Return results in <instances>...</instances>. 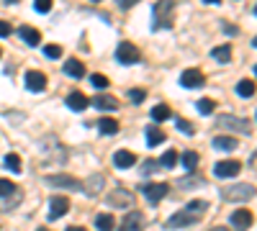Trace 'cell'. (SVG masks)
Masks as SVG:
<instances>
[{"instance_id": "2", "label": "cell", "mask_w": 257, "mask_h": 231, "mask_svg": "<svg viewBox=\"0 0 257 231\" xmlns=\"http://www.w3.org/2000/svg\"><path fill=\"white\" fill-rule=\"evenodd\" d=\"M21 200H24V193H21V187L11 180H3L0 177V211L8 213L13 211L16 205H21Z\"/></svg>"}, {"instance_id": "12", "label": "cell", "mask_w": 257, "mask_h": 231, "mask_svg": "<svg viewBox=\"0 0 257 231\" xmlns=\"http://www.w3.org/2000/svg\"><path fill=\"white\" fill-rule=\"evenodd\" d=\"M70 211V200H67V195H54L52 200H49V218L54 221V218H62L64 213Z\"/></svg>"}, {"instance_id": "48", "label": "cell", "mask_w": 257, "mask_h": 231, "mask_svg": "<svg viewBox=\"0 0 257 231\" xmlns=\"http://www.w3.org/2000/svg\"><path fill=\"white\" fill-rule=\"evenodd\" d=\"M6 3H18V0H6Z\"/></svg>"}, {"instance_id": "42", "label": "cell", "mask_w": 257, "mask_h": 231, "mask_svg": "<svg viewBox=\"0 0 257 231\" xmlns=\"http://www.w3.org/2000/svg\"><path fill=\"white\" fill-rule=\"evenodd\" d=\"M224 31H226L229 36H239V29H234V26H229V24L224 26Z\"/></svg>"}, {"instance_id": "27", "label": "cell", "mask_w": 257, "mask_h": 231, "mask_svg": "<svg viewBox=\"0 0 257 231\" xmlns=\"http://www.w3.org/2000/svg\"><path fill=\"white\" fill-rule=\"evenodd\" d=\"M95 226L100 231H113V216L111 213H98L95 216Z\"/></svg>"}, {"instance_id": "36", "label": "cell", "mask_w": 257, "mask_h": 231, "mask_svg": "<svg viewBox=\"0 0 257 231\" xmlns=\"http://www.w3.org/2000/svg\"><path fill=\"white\" fill-rule=\"evenodd\" d=\"M90 85L103 90V88H108V77H105V75H93V77H90Z\"/></svg>"}, {"instance_id": "44", "label": "cell", "mask_w": 257, "mask_h": 231, "mask_svg": "<svg viewBox=\"0 0 257 231\" xmlns=\"http://www.w3.org/2000/svg\"><path fill=\"white\" fill-rule=\"evenodd\" d=\"M211 231H229V228H224V226H213Z\"/></svg>"}, {"instance_id": "38", "label": "cell", "mask_w": 257, "mask_h": 231, "mask_svg": "<svg viewBox=\"0 0 257 231\" xmlns=\"http://www.w3.org/2000/svg\"><path fill=\"white\" fill-rule=\"evenodd\" d=\"M34 8L39 13H49L52 11V0H34Z\"/></svg>"}, {"instance_id": "47", "label": "cell", "mask_w": 257, "mask_h": 231, "mask_svg": "<svg viewBox=\"0 0 257 231\" xmlns=\"http://www.w3.org/2000/svg\"><path fill=\"white\" fill-rule=\"evenodd\" d=\"M36 231H49V228H47V226H41V228H36Z\"/></svg>"}, {"instance_id": "21", "label": "cell", "mask_w": 257, "mask_h": 231, "mask_svg": "<svg viewBox=\"0 0 257 231\" xmlns=\"http://www.w3.org/2000/svg\"><path fill=\"white\" fill-rule=\"evenodd\" d=\"M98 129H100L105 136H116V134H118V121L111 118V116H103V118L98 121Z\"/></svg>"}, {"instance_id": "20", "label": "cell", "mask_w": 257, "mask_h": 231, "mask_svg": "<svg viewBox=\"0 0 257 231\" xmlns=\"http://www.w3.org/2000/svg\"><path fill=\"white\" fill-rule=\"evenodd\" d=\"M64 75L80 80V77H85V65L80 59H67V62H64Z\"/></svg>"}, {"instance_id": "51", "label": "cell", "mask_w": 257, "mask_h": 231, "mask_svg": "<svg viewBox=\"0 0 257 231\" xmlns=\"http://www.w3.org/2000/svg\"><path fill=\"white\" fill-rule=\"evenodd\" d=\"M93 3H100V0H93Z\"/></svg>"}, {"instance_id": "31", "label": "cell", "mask_w": 257, "mask_h": 231, "mask_svg": "<svg viewBox=\"0 0 257 231\" xmlns=\"http://www.w3.org/2000/svg\"><path fill=\"white\" fill-rule=\"evenodd\" d=\"M175 126H178V131H183L185 136H193V134H196V126H193L190 121H185V118H175Z\"/></svg>"}, {"instance_id": "39", "label": "cell", "mask_w": 257, "mask_h": 231, "mask_svg": "<svg viewBox=\"0 0 257 231\" xmlns=\"http://www.w3.org/2000/svg\"><path fill=\"white\" fill-rule=\"evenodd\" d=\"M137 3H139V0H116V6H118L121 11H132Z\"/></svg>"}, {"instance_id": "7", "label": "cell", "mask_w": 257, "mask_h": 231, "mask_svg": "<svg viewBox=\"0 0 257 231\" xmlns=\"http://www.w3.org/2000/svg\"><path fill=\"white\" fill-rule=\"evenodd\" d=\"M142 193H144L147 203L157 205V203L170 193V185H167V182H152V185H144V187H142Z\"/></svg>"}, {"instance_id": "26", "label": "cell", "mask_w": 257, "mask_h": 231, "mask_svg": "<svg viewBox=\"0 0 257 231\" xmlns=\"http://www.w3.org/2000/svg\"><path fill=\"white\" fill-rule=\"evenodd\" d=\"M211 57L216 59V62H221V65H226V62L231 59V47H229V44H224V47H216V49L211 52Z\"/></svg>"}, {"instance_id": "22", "label": "cell", "mask_w": 257, "mask_h": 231, "mask_svg": "<svg viewBox=\"0 0 257 231\" xmlns=\"http://www.w3.org/2000/svg\"><path fill=\"white\" fill-rule=\"evenodd\" d=\"M18 34H21V39H24L29 47H36L39 41H41V34H39L34 26H21V29H18Z\"/></svg>"}, {"instance_id": "24", "label": "cell", "mask_w": 257, "mask_h": 231, "mask_svg": "<svg viewBox=\"0 0 257 231\" xmlns=\"http://www.w3.org/2000/svg\"><path fill=\"white\" fill-rule=\"evenodd\" d=\"M162 141H165V131L157 129V126H147V144L149 146H157Z\"/></svg>"}, {"instance_id": "37", "label": "cell", "mask_w": 257, "mask_h": 231, "mask_svg": "<svg viewBox=\"0 0 257 231\" xmlns=\"http://www.w3.org/2000/svg\"><path fill=\"white\" fill-rule=\"evenodd\" d=\"M144 98H147V93L142 88H134L132 93H128V100H132V103H144Z\"/></svg>"}, {"instance_id": "41", "label": "cell", "mask_w": 257, "mask_h": 231, "mask_svg": "<svg viewBox=\"0 0 257 231\" xmlns=\"http://www.w3.org/2000/svg\"><path fill=\"white\" fill-rule=\"evenodd\" d=\"M11 24H8V21H0V39H6V36H11Z\"/></svg>"}, {"instance_id": "5", "label": "cell", "mask_w": 257, "mask_h": 231, "mask_svg": "<svg viewBox=\"0 0 257 231\" xmlns=\"http://www.w3.org/2000/svg\"><path fill=\"white\" fill-rule=\"evenodd\" d=\"M216 126L224 131H239V134H252V126L242 116H216Z\"/></svg>"}, {"instance_id": "52", "label": "cell", "mask_w": 257, "mask_h": 231, "mask_svg": "<svg viewBox=\"0 0 257 231\" xmlns=\"http://www.w3.org/2000/svg\"><path fill=\"white\" fill-rule=\"evenodd\" d=\"M0 54H3V52H0Z\"/></svg>"}, {"instance_id": "15", "label": "cell", "mask_w": 257, "mask_h": 231, "mask_svg": "<svg viewBox=\"0 0 257 231\" xmlns=\"http://www.w3.org/2000/svg\"><path fill=\"white\" fill-rule=\"evenodd\" d=\"M90 106V98L88 95H85V93H80V90H72L70 95H67V108L70 111H85V108H88Z\"/></svg>"}, {"instance_id": "9", "label": "cell", "mask_w": 257, "mask_h": 231, "mask_svg": "<svg viewBox=\"0 0 257 231\" xmlns=\"http://www.w3.org/2000/svg\"><path fill=\"white\" fill-rule=\"evenodd\" d=\"M47 185L52 187H64V190H82V182L72 175H49L47 177Z\"/></svg>"}, {"instance_id": "50", "label": "cell", "mask_w": 257, "mask_h": 231, "mask_svg": "<svg viewBox=\"0 0 257 231\" xmlns=\"http://www.w3.org/2000/svg\"><path fill=\"white\" fill-rule=\"evenodd\" d=\"M254 75H257V65H254Z\"/></svg>"}, {"instance_id": "45", "label": "cell", "mask_w": 257, "mask_h": 231, "mask_svg": "<svg viewBox=\"0 0 257 231\" xmlns=\"http://www.w3.org/2000/svg\"><path fill=\"white\" fill-rule=\"evenodd\" d=\"M252 47H254V49H257V36H254V39H252Z\"/></svg>"}, {"instance_id": "30", "label": "cell", "mask_w": 257, "mask_h": 231, "mask_svg": "<svg viewBox=\"0 0 257 231\" xmlns=\"http://www.w3.org/2000/svg\"><path fill=\"white\" fill-rule=\"evenodd\" d=\"M213 111H216V103H213L211 98H201L198 100V113L201 116H211Z\"/></svg>"}, {"instance_id": "49", "label": "cell", "mask_w": 257, "mask_h": 231, "mask_svg": "<svg viewBox=\"0 0 257 231\" xmlns=\"http://www.w3.org/2000/svg\"><path fill=\"white\" fill-rule=\"evenodd\" d=\"M254 16H257V6H254Z\"/></svg>"}, {"instance_id": "29", "label": "cell", "mask_w": 257, "mask_h": 231, "mask_svg": "<svg viewBox=\"0 0 257 231\" xmlns=\"http://www.w3.org/2000/svg\"><path fill=\"white\" fill-rule=\"evenodd\" d=\"M167 118H173V113H170V108L165 106V103H160V106L152 108V121H167Z\"/></svg>"}, {"instance_id": "25", "label": "cell", "mask_w": 257, "mask_h": 231, "mask_svg": "<svg viewBox=\"0 0 257 231\" xmlns=\"http://www.w3.org/2000/svg\"><path fill=\"white\" fill-rule=\"evenodd\" d=\"M198 162H201L198 152H185V154H183V167H185L188 172H196V167H198Z\"/></svg>"}, {"instance_id": "34", "label": "cell", "mask_w": 257, "mask_h": 231, "mask_svg": "<svg viewBox=\"0 0 257 231\" xmlns=\"http://www.w3.org/2000/svg\"><path fill=\"white\" fill-rule=\"evenodd\" d=\"M44 57L59 59V57H62V47H59V44H47V47H44Z\"/></svg>"}, {"instance_id": "23", "label": "cell", "mask_w": 257, "mask_h": 231, "mask_svg": "<svg viewBox=\"0 0 257 231\" xmlns=\"http://www.w3.org/2000/svg\"><path fill=\"white\" fill-rule=\"evenodd\" d=\"M213 149H221V152H231L237 149V139L234 136H213Z\"/></svg>"}, {"instance_id": "11", "label": "cell", "mask_w": 257, "mask_h": 231, "mask_svg": "<svg viewBox=\"0 0 257 231\" xmlns=\"http://www.w3.org/2000/svg\"><path fill=\"white\" fill-rule=\"evenodd\" d=\"M26 88L31 93H44L47 90V75L39 70H29L26 72Z\"/></svg>"}, {"instance_id": "32", "label": "cell", "mask_w": 257, "mask_h": 231, "mask_svg": "<svg viewBox=\"0 0 257 231\" xmlns=\"http://www.w3.org/2000/svg\"><path fill=\"white\" fill-rule=\"evenodd\" d=\"M178 159H180V157H178V152L173 149V152H165V154H162L160 164H162V167H175V164H178Z\"/></svg>"}, {"instance_id": "40", "label": "cell", "mask_w": 257, "mask_h": 231, "mask_svg": "<svg viewBox=\"0 0 257 231\" xmlns=\"http://www.w3.org/2000/svg\"><path fill=\"white\" fill-rule=\"evenodd\" d=\"M152 170H157V162H152V159H147V162L142 164V175H152Z\"/></svg>"}, {"instance_id": "19", "label": "cell", "mask_w": 257, "mask_h": 231, "mask_svg": "<svg viewBox=\"0 0 257 231\" xmlns=\"http://www.w3.org/2000/svg\"><path fill=\"white\" fill-rule=\"evenodd\" d=\"M93 106H95L98 111H116V108H118V100H116L113 95L100 93V95H95V98H93Z\"/></svg>"}, {"instance_id": "18", "label": "cell", "mask_w": 257, "mask_h": 231, "mask_svg": "<svg viewBox=\"0 0 257 231\" xmlns=\"http://www.w3.org/2000/svg\"><path fill=\"white\" fill-rule=\"evenodd\" d=\"M142 223H144V216L139 211H132V213L123 218V223H121L118 231H142Z\"/></svg>"}, {"instance_id": "17", "label": "cell", "mask_w": 257, "mask_h": 231, "mask_svg": "<svg viewBox=\"0 0 257 231\" xmlns=\"http://www.w3.org/2000/svg\"><path fill=\"white\" fill-rule=\"evenodd\" d=\"M134 162H137V154H134V152H128V149H118V152L113 154V164L118 167V170L134 167Z\"/></svg>"}, {"instance_id": "10", "label": "cell", "mask_w": 257, "mask_h": 231, "mask_svg": "<svg viewBox=\"0 0 257 231\" xmlns=\"http://www.w3.org/2000/svg\"><path fill=\"white\" fill-rule=\"evenodd\" d=\"M239 170H242V164L237 159H224V162L213 164V175H216V177H234Z\"/></svg>"}, {"instance_id": "16", "label": "cell", "mask_w": 257, "mask_h": 231, "mask_svg": "<svg viewBox=\"0 0 257 231\" xmlns=\"http://www.w3.org/2000/svg\"><path fill=\"white\" fill-rule=\"evenodd\" d=\"M103 185H105V177H103V175H93V177H88V180L82 182V193L90 195V198H95V195L103 190Z\"/></svg>"}, {"instance_id": "3", "label": "cell", "mask_w": 257, "mask_h": 231, "mask_svg": "<svg viewBox=\"0 0 257 231\" xmlns=\"http://www.w3.org/2000/svg\"><path fill=\"white\" fill-rule=\"evenodd\" d=\"M175 0H157L155 3V29L165 31V29H173V21H175Z\"/></svg>"}, {"instance_id": "33", "label": "cell", "mask_w": 257, "mask_h": 231, "mask_svg": "<svg viewBox=\"0 0 257 231\" xmlns=\"http://www.w3.org/2000/svg\"><path fill=\"white\" fill-rule=\"evenodd\" d=\"M6 167L11 172H21V157L18 154H8L6 157Z\"/></svg>"}, {"instance_id": "13", "label": "cell", "mask_w": 257, "mask_h": 231, "mask_svg": "<svg viewBox=\"0 0 257 231\" xmlns=\"http://www.w3.org/2000/svg\"><path fill=\"white\" fill-rule=\"evenodd\" d=\"M203 82H206V77H203L201 70H185V72L180 75V85H183V88H190V90L201 88Z\"/></svg>"}, {"instance_id": "6", "label": "cell", "mask_w": 257, "mask_h": 231, "mask_svg": "<svg viewBox=\"0 0 257 231\" xmlns=\"http://www.w3.org/2000/svg\"><path fill=\"white\" fill-rule=\"evenodd\" d=\"M116 59L121 62V65H134V62L142 59V54H139V49L132 44V41H121L118 49H116Z\"/></svg>"}, {"instance_id": "35", "label": "cell", "mask_w": 257, "mask_h": 231, "mask_svg": "<svg viewBox=\"0 0 257 231\" xmlns=\"http://www.w3.org/2000/svg\"><path fill=\"white\" fill-rule=\"evenodd\" d=\"M193 185H203V180L196 177V172H190V177H185V180L178 182V187H193Z\"/></svg>"}, {"instance_id": "1", "label": "cell", "mask_w": 257, "mask_h": 231, "mask_svg": "<svg viewBox=\"0 0 257 231\" xmlns=\"http://www.w3.org/2000/svg\"><path fill=\"white\" fill-rule=\"evenodd\" d=\"M208 208L206 200H190L183 211H178L175 216L167 218V228H183V226H193L203 218V211Z\"/></svg>"}, {"instance_id": "28", "label": "cell", "mask_w": 257, "mask_h": 231, "mask_svg": "<svg viewBox=\"0 0 257 231\" xmlns=\"http://www.w3.org/2000/svg\"><path fill=\"white\" fill-rule=\"evenodd\" d=\"M254 90H257V85H254L252 80H242L239 85H237V95H242V98H252Z\"/></svg>"}, {"instance_id": "8", "label": "cell", "mask_w": 257, "mask_h": 231, "mask_svg": "<svg viewBox=\"0 0 257 231\" xmlns=\"http://www.w3.org/2000/svg\"><path fill=\"white\" fill-rule=\"evenodd\" d=\"M105 203H108L111 208H132L134 205V193H128L126 187H116V190L105 198Z\"/></svg>"}, {"instance_id": "4", "label": "cell", "mask_w": 257, "mask_h": 231, "mask_svg": "<svg viewBox=\"0 0 257 231\" xmlns=\"http://www.w3.org/2000/svg\"><path fill=\"white\" fill-rule=\"evenodd\" d=\"M254 193H257L254 185H249V182H237V185L221 187V198L229 200V203H247V200L254 198Z\"/></svg>"}, {"instance_id": "14", "label": "cell", "mask_w": 257, "mask_h": 231, "mask_svg": "<svg viewBox=\"0 0 257 231\" xmlns=\"http://www.w3.org/2000/svg\"><path fill=\"white\" fill-rule=\"evenodd\" d=\"M229 221H231V226L237 228V231H247L252 226V211H247V208H237Z\"/></svg>"}, {"instance_id": "43", "label": "cell", "mask_w": 257, "mask_h": 231, "mask_svg": "<svg viewBox=\"0 0 257 231\" xmlns=\"http://www.w3.org/2000/svg\"><path fill=\"white\" fill-rule=\"evenodd\" d=\"M67 231H85V228H82V226H70Z\"/></svg>"}, {"instance_id": "46", "label": "cell", "mask_w": 257, "mask_h": 231, "mask_svg": "<svg viewBox=\"0 0 257 231\" xmlns=\"http://www.w3.org/2000/svg\"><path fill=\"white\" fill-rule=\"evenodd\" d=\"M206 3H221V0H206Z\"/></svg>"}]
</instances>
